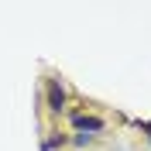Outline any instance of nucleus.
<instances>
[{
  "mask_svg": "<svg viewBox=\"0 0 151 151\" xmlns=\"http://www.w3.org/2000/svg\"><path fill=\"white\" fill-rule=\"evenodd\" d=\"M48 103H52V110H62V103H65V96H62V86H58V83H52V86H48Z\"/></svg>",
  "mask_w": 151,
  "mask_h": 151,
  "instance_id": "f257e3e1",
  "label": "nucleus"
},
{
  "mask_svg": "<svg viewBox=\"0 0 151 151\" xmlns=\"http://www.w3.org/2000/svg\"><path fill=\"white\" fill-rule=\"evenodd\" d=\"M76 127H79V131H103V120H96V117H83V113H79V117H76Z\"/></svg>",
  "mask_w": 151,
  "mask_h": 151,
  "instance_id": "f03ea898",
  "label": "nucleus"
}]
</instances>
